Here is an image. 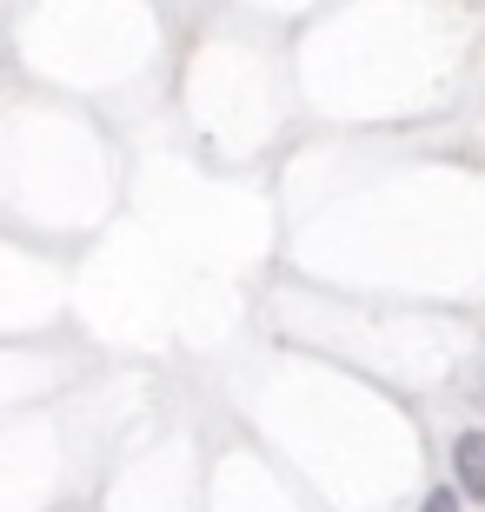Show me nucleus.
Returning a JSON list of instances; mask_svg holds the SVG:
<instances>
[{
	"label": "nucleus",
	"instance_id": "obj_3",
	"mask_svg": "<svg viewBox=\"0 0 485 512\" xmlns=\"http://www.w3.org/2000/svg\"><path fill=\"white\" fill-rule=\"evenodd\" d=\"M479 406H485V353H479Z\"/></svg>",
	"mask_w": 485,
	"mask_h": 512
},
{
	"label": "nucleus",
	"instance_id": "obj_2",
	"mask_svg": "<svg viewBox=\"0 0 485 512\" xmlns=\"http://www.w3.org/2000/svg\"><path fill=\"white\" fill-rule=\"evenodd\" d=\"M419 512H459V486H432Z\"/></svg>",
	"mask_w": 485,
	"mask_h": 512
},
{
	"label": "nucleus",
	"instance_id": "obj_1",
	"mask_svg": "<svg viewBox=\"0 0 485 512\" xmlns=\"http://www.w3.org/2000/svg\"><path fill=\"white\" fill-rule=\"evenodd\" d=\"M452 479H459V499H479L485 506V433L479 426L452 439Z\"/></svg>",
	"mask_w": 485,
	"mask_h": 512
}]
</instances>
